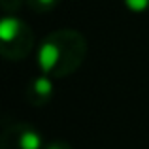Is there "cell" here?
<instances>
[{"label": "cell", "instance_id": "4", "mask_svg": "<svg viewBox=\"0 0 149 149\" xmlns=\"http://www.w3.org/2000/svg\"><path fill=\"white\" fill-rule=\"evenodd\" d=\"M55 77L47 76V74H42L36 76L26 87V100L34 106V108H42V106H47L51 98H53L55 93Z\"/></svg>", "mask_w": 149, "mask_h": 149}, {"label": "cell", "instance_id": "6", "mask_svg": "<svg viewBox=\"0 0 149 149\" xmlns=\"http://www.w3.org/2000/svg\"><path fill=\"white\" fill-rule=\"evenodd\" d=\"M123 4L130 13H136V15L149 11V0H123Z\"/></svg>", "mask_w": 149, "mask_h": 149}, {"label": "cell", "instance_id": "5", "mask_svg": "<svg viewBox=\"0 0 149 149\" xmlns=\"http://www.w3.org/2000/svg\"><path fill=\"white\" fill-rule=\"evenodd\" d=\"M61 0H25V4L36 13H47L53 8H57V4Z\"/></svg>", "mask_w": 149, "mask_h": 149}, {"label": "cell", "instance_id": "2", "mask_svg": "<svg viewBox=\"0 0 149 149\" xmlns=\"http://www.w3.org/2000/svg\"><path fill=\"white\" fill-rule=\"evenodd\" d=\"M34 49L30 26L15 13H4L0 19V55L6 61H23Z\"/></svg>", "mask_w": 149, "mask_h": 149}, {"label": "cell", "instance_id": "7", "mask_svg": "<svg viewBox=\"0 0 149 149\" xmlns=\"http://www.w3.org/2000/svg\"><path fill=\"white\" fill-rule=\"evenodd\" d=\"M23 2L25 0H0V6H2L4 13H17L21 10Z\"/></svg>", "mask_w": 149, "mask_h": 149}, {"label": "cell", "instance_id": "1", "mask_svg": "<svg viewBox=\"0 0 149 149\" xmlns=\"http://www.w3.org/2000/svg\"><path fill=\"white\" fill-rule=\"evenodd\" d=\"M87 57V40L74 29H58L49 32L38 45V68L42 74L55 77H68Z\"/></svg>", "mask_w": 149, "mask_h": 149}, {"label": "cell", "instance_id": "8", "mask_svg": "<svg viewBox=\"0 0 149 149\" xmlns=\"http://www.w3.org/2000/svg\"><path fill=\"white\" fill-rule=\"evenodd\" d=\"M44 149H74V147L70 146L68 142H64V140H53V142L45 143Z\"/></svg>", "mask_w": 149, "mask_h": 149}, {"label": "cell", "instance_id": "3", "mask_svg": "<svg viewBox=\"0 0 149 149\" xmlns=\"http://www.w3.org/2000/svg\"><path fill=\"white\" fill-rule=\"evenodd\" d=\"M45 140L38 128L29 123H13L2 132L0 149H44Z\"/></svg>", "mask_w": 149, "mask_h": 149}]
</instances>
